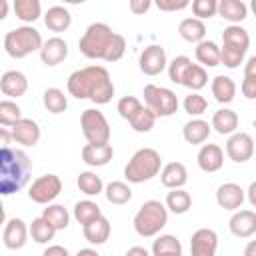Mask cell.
<instances>
[{
  "label": "cell",
  "mask_w": 256,
  "mask_h": 256,
  "mask_svg": "<svg viewBox=\"0 0 256 256\" xmlns=\"http://www.w3.org/2000/svg\"><path fill=\"white\" fill-rule=\"evenodd\" d=\"M244 98L248 100H256V78L254 76H244L242 78V86H240Z\"/></svg>",
  "instance_id": "50"
},
{
  "label": "cell",
  "mask_w": 256,
  "mask_h": 256,
  "mask_svg": "<svg viewBox=\"0 0 256 256\" xmlns=\"http://www.w3.org/2000/svg\"><path fill=\"white\" fill-rule=\"evenodd\" d=\"M244 256H256V240H250L244 248Z\"/></svg>",
  "instance_id": "57"
},
{
  "label": "cell",
  "mask_w": 256,
  "mask_h": 256,
  "mask_svg": "<svg viewBox=\"0 0 256 256\" xmlns=\"http://www.w3.org/2000/svg\"><path fill=\"white\" fill-rule=\"evenodd\" d=\"M192 206V196L184 190V188H176L170 190L166 194V208L174 214H186Z\"/></svg>",
  "instance_id": "33"
},
{
  "label": "cell",
  "mask_w": 256,
  "mask_h": 256,
  "mask_svg": "<svg viewBox=\"0 0 256 256\" xmlns=\"http://www.w3.org/2000/svg\"><path fill=\"white\" fill-rule=\"evenodd\" d=\"M246 198V192L236 182H224L216 190V202L224 210H238Z\"/></svg>",
  "instance_id": "14"
},
{
  "label": "cell",
  "mask_w": 256,
  "mask_h": 256,
  "mask_svg": "<svg viewBox=\"0 0 256 256\" xmlns=\"http://www.w3.org/2000/svg\"><path fill=\"white\" fill-rule=\"evenodd\" d=\"M10 140H14L12 132H8L6 128H0V144H2V148H10Z\"/></svg>",
  "instance_id": "54"
},
{
  "label": "cell",
  "mask_w": 256,
  "mask_h": 256,
  "mask_svg": "<svg viewBox=\"0 0 256 256\" xmlns=\"http://www.w3.org/2000/svg\"><path fill=\"white\" fill-rule=\"evenodd\" d=\"M114 156V148L110 144H86L82 148V160L88 166H106Z\"/></svg>",
  "instance_id": "21"
},
{
  "label": "cell",
  "mask_w": 256,
  "mask_h": 256,
  "mask_svg": "<svg viewBox=\"0 0 256 256\" xmlns=\"http://www.w3.org/2000/svg\"><path fill=\"white\" fill-rule=\"evenodd\" d=\"M246 198H248V202H250V204L256 208V180H254V182L248 186V190H246Z\"/></svg>",
  "instance_id": "56"
},
{
  "label": "cell",
  "mask_w": 256,
  "mask_h": 256,
  "mask_svg": "<svg viewBox=\"0 0 256 256\" xmlns=\"http://www.w3.org/2000/svg\"><path fill=\"white\" fill-rule=\"evenodd\" d=\"M42 256H70V254H68V250H66L64 246H60V244H52V246H48V248L44 250Z\"/></svg>",
  "instance_id": "52"
},
{
  "label": "cell",
  "mask_w": 256,
  "mask_h": 256,
  "mask_svg": "<svg viewBox=\"0 0 256 256\" xmlns=\"http://www.w3.org/2000/svg\"><path fill=\"white\" fill-rule=\"evenodd\" d=\"M154 124H156V114L146 106L130 120V126L134 132H150L154 128Z\"/></svg>",
  "instance_id": "42"
},
{
  "label": "cell",
  "mask_w": 256,
  "mask_h": 256,
  "mask_svg": "<svg viewBox=\"0 0 256 256\" xmlns=\"http://www.w3.org/2000/svg\"><path fill=\"white\" fill-rule=\"evenodd\" d=\"M206 84H208V74H206L204 66H200V64H190V68L186 70V74H184V78H182V86H186V88L192 90V92H198V90H202Z\"/></svg>",
  "instance_id": "35"
},
{
  "label": "cell",
  "mask_w": 256,
  "mask_h": 256,
  "mask_svg": "<svg viewBox=\"0 0 256 256\" xmlns=\"http://www.w3.org/2000/svg\"><path fill=\"white\" fill-rule=\"evenodd\" d=\"M150 6H152L150 0H130V4H128L130 12H132V14H138V16L144 14V12H148Z\"/></svg>",
  "instance_id": "51"
},
{
  "label": "cell",
  "mask_w": 256,
  "mask_h": 256,
  "mask_svg": "<svg viewBox=\"0 0 256 256\" xmlns=\"http://www.w3.org/2000/svg\"><path fill=\"white\" fill-rule=\"evenodd\" d=\"M18 120H22V110L16 102L12 100H2L0 102V124L4 128H12Z\"/></svg>",
  "instance_id": "41"
},
{
  "label": "cell",
  "mask_w": 256,
  "mask_h": 256,
  "mask_svg": "<svg viewBox=\"0 0 256 256\" xmlns=\"http://www.w3.org/2000/svg\"><path fill=\"white\" fill-rule=\"evenodd\" d=\"M166 224H168V208L160 200L144 202L134 214V230L142 238L156 236Z\"/></svg>",
  "instance_id": "4"
},
{
  "label": "cell",
  "mask_w": 256,
  "mask_h": 256,
  "mask_svg": "<svg viewBox=\"0 0 256 256\" xmlns=\"http://www.w3.org/2000/svg\"><path fill=\"white\" fill-rule=\"evenodd\" d=\"M44 24L52 32H64L72 24V16L64 6H50L44 14Z\"/></svg>",
  "instance_id": "26"
},
{
  "label": "cell",
  "mask_w": 256,
  "mask_h": 256,
  "mask_svg": "<svg viewBox=\"0 0 256 256\" xmlns=\"http://www.w3.org/2000/svg\"><path fill=\"white\" fill-rule=\"evenodd\" d=\"M160 180L170 190L184 188V184L188 182V170L182 162H168L160 172Z\"/></svg>",
  "instance_id": "20"
},
{
  "label": "cell",
  "mask_w": 256,
  "mask_h": 256,
  "mask_svg": "<svg viewBox=\"0 0 256 256\" xmlns=\"http://www.w3.org/2000/svg\"><path fill=\"white\" fill-rule=\"evenodd\" d=\"M210 130H212V126H210L206 120H202V118H192L190 122L184 124L182 136H184V140H186L188 144H204V142L208 140V136H210Z\"/></svg>",
  "instance_id": "23"
},
{
  "label": "cell",
  "mask_w": 256,
  "mask_h": 256,
  "mask_svg": "<svg viewBox=\"0 0 256 256\" xmlns=\"http://www.w3.org/2000/svg\"><path fill=\"white\" fill-rule=\"evenodd\" d=\"M56 232H58V230H56L44 216L34 218L32 224H30V236H32V240H34L36 244H48V242L54 238Z\"/></svg>",
  "instance_id": "34"
},
{
  "label": "cell",
  "mask_w": 256,
  "mask_h": 256,
  "mask_svg": "<svg viewBox=\"0 0 256 256\" xmlns=\"http://www.w3.org/2000/svg\"><path fill=\"white\" fill-rule=\"evenodd\" d=\"M250 8H252V12H254V16H256V0L250 2Z\"/></svg>",
  "instance_id": "60"
},
{
  "label": "cell",
  "mask_w": 256,
  "mask_h": 256,
  "mask_svg": "<svg viewBox=\"0 0 256 256\" xmlns=\"http://www.w3.org/2000/svg\"><path fill=\"white\" fill-rule=\"evenodd\" d=\"M28 234H30V228L26 226V222L22 218H10L4 224L2 242H4V246L8 250H18V248H22L26 244Z\"/></svg>",
  "instance_id": "13"
},
{
  "label": "cell",
  "mask_w": 256,
  "mask_h": 256,
  "mask_svg": "<svg viewBox=\"0 0 256 256\" xmlns=\"http://www.w3.org/2000/svg\"><path fill=\"white\" fill-rule=\"evenodd\" d=\"M190 64H192V60H190L188 56H176V58L168 64V78H170V82L182 84V78H184L186 70L190 68Z\"/></svg>",
  "instance_id": "43"
},
{
  "label": "cell",
  "mask_w": 256,
  "mask_h": 256,
  "mask_svg": "<svg viewBox=\"0 0 256 256\" xmlns=\"http://www.w3.org/2000/svg\"><path fill=\"white\" fill-rule=\"evenodd\" d=\"M222 44L234 46V48H240V50H248V46H250V34L240 24H230L222 32Z\"/></svg>",
  "instance_id": "31"
},
{
  "label": "cell",
  "mask_w": 256,
  "mask_h": 256,
  "mask_svg": "<svg viewBox=\"0 0 256 256\" xmlns=\"http://www.w3.org/2000/svg\"><path fill=\"white\" fill-rule=\"evenodd\" d=\"M12 8L16 18L22 22H34L40 18V12H42V6L38 0H16Z\"/></svg>",
  "instance_id": "37"
},
{
  "label": "cell",
  "mask_w": 256,
  "mask_h": 256,
  "mask_svg": "<svg viewBox=\"0 0 256 256\" xmlns=\"http://www.w3.org/2000/svg\"><path fill=\"white\" fill-rule=\"evenodd\" d=\"M68 94L78 100H92L94 104H108L114 96V84L108 70L100 64H92L74 70L66 82Z\"/></svg>",
  "instance_id": "1"
},
{
  "label": "cell",
  "mask_w": 256,
  "mask_h": 256,
  "mask_svg": "<svg viewBox=\"0 0 256 256\" xmlns=\"http://www.w3.org/2000/svg\"><path fill=\"white\" fill-rule=\"evenodd\" d=\"M0 90L4 96H10V98L24 96L28 90V78L20 70H8L0 78Z\"/></svg>",
  "instance_id": "19"
},
{
  "label": "cell",
  "mask_w": 256,
  "mask_h": 256,
  "mask_svg": "<svg viewBox=\"0 0 256 256\" xmlns=\"http://www.w3.org/2000/svg\"><path fill=\"white\" fill-rule=\"evenodd\" d=\"M124 52H126V38L122 34H114V40H112L104 60L106 62H116V60H120L124 56Z\"/></svg>",
  "instance_id": "48"
},
{
  "label": "cell",
  "mask_w": 256,
  "mask_h": 256,
  "mask_svg": "<svg viewBox=\"0 0 256 256\" xmlns=\"http://www.w3.org/2000/svg\"><path fill=\"white\" fill-rule=\"evenodd\" d=\"M210 126H212L218 134H222V136H224V134L232 136V134L236 132V128H238V114H236L234 110H230V108H220V110L214 112Z\"/></svg>",
  "instance_id": "25"
},
{
  "label": "cell",
  "mask_w": 256,
  "mask_h": 256,
  "mask_svg": "<svg viewBox=\"0 0 256 256\" xmlns=\"http://www.w3.org/2000/svg\"><path fill=\"white\" fill-rule=\"evenodd\" d=\"M62 192V180L56 174H44L36 178L28 188V198L36 204H50Z\"/></svg>",
  "instance_id": "9"
},
{
  "label": "cell",
  "mask_w": 256,
  "mask_h": 256,
  "mask_svg": "<svg viewBox=\"0 0 256 256\" xmlns=\"http://www.w3.org/2000/svg\"><path fill=\"white\" fill-rule=\"evenodd\" d=\"M140 70L146 76H158L164 68H168V60H166V50L158 44H150L142 50L140 54Z\"/></svg>",
  "instance_id": "11"
},
{
  "label": "cell",
  "mask_w": 256,
  "mask_h": 256,
  "mask_svg": "<svg viewBox=\"0 0 256 256\" xmlns=\"http://www.w3.org/2000/svg\"><path fill=\"white\" fill-rule=\"evenodd\" d=\"M114 34L116 32H112V28L108 24L92 22L84 30V34H82V38L78 42V48L90 60H104L106 52H108V48H110V44L114 40Z\"/></svg>",
  "instance_id": "5"
},
{
  "label": "cell",
  "mask_w": 256,
  "mask_h": 256,
  "mask_svg": "<svg viewBox=\"0 0 256 256\" xmlns=\"http://www.w3.org/2000/svg\"><path fill=\"white\" fill-rule=\"evenodd\" d=\"M182 106H184V110H186L190 116H202V114L208 110V100H206L202 94H198V92H190V94L184 98Z\"/></svg>",
  "instance_id": "44"
},
{
  "label": "cell",
  "mask_w": 256,
  "mask_h": 256,
  "mask_svg": "<svg viewBox=\"0 0 256 256\" xmlns=\"http://www.w3.org/2000/svg\"><path fill=\"white\" fill-rule=\"evenodd\" d=\"M178 34L182 40L190 42V44H200L206 40V26L202 20L198 18H184L180 24H178Z\"/></svg>",
  "instance_id": "22"
},
{
  "label": "cell",
  "mask_w": 256,
  "mask_h": 256,
  "mask_svg": "<svg viewBox=\"0 0 256 256\" xmlns=\"http://www.w3.org/2000/svg\"><path fill=\"white\" fill-rule=\"evenodd\" d=\"M110 222H108V218L106 216H100V218H96V220H92L90 224H86V226H82V234H84V238L90 242V244H104L108 238H110Z\"/></svg>",
  "instance_id": "24"
},
{
  "label": "cell",
  "mask_w": 256,
  "mask_h": 256,
  "mask_svg": "<svg viewBox=\"0 0 256 256\" xmlns=\"http://www.w3.org/2000/svg\"><path fill=\"white\" fill-rule=\"evenodd\" d=\"M42 216H44L56 230H64V228H68L70 214H68V210H66L62 204H48V206L44 208Z\"/></svg>",
  "instance_id": "40"
},
{
  "label": "cell",
  "mask_w": 256,
  "mask_h": 256,
  "mask_svg": "<svg viewBox=\"0 0 256 256\" xmlns=\"http://www.w3.org/2000/svg\"><path fill=\"white\" fill-rule=\"evenodd\" d=\"M42 102H44L46 110L52 112V114H62L68 108V98H66V94L60 88H48V90H44Z\"/></svg>",
  "instance_id": "39"
},
{
  "label": "cell",
  "mask_w": 256,
  "mask_h": 256,
  "mask_svg": "<svg viewBox=\"0 0 256 256\" xmlns=\"http://www.w3.org/2000/svg\"><path fill=\"white\" fill-rule=\"evenodd\" d=\"M76 184H78L80 192H84L86 196H98V194L104 190V182H102V178H100L96 172H90V170L80 172Z\"/></svg>",
  "instance_id": "38"
},
{
  "label": "cell",
  "mask_w": 256,
  "mask_h": 256,
  "mask_svg": "<svg viewBox=\"0 0 256 256\" xmlns=\"http://www.w3.org/2000/svg\"><path fill=\"white\" fill-rule=\"evenodd\" d=\"M6 12H8V2L2 0V8H0V18H6Z\"/></svg>",
  "instance_id": "59"
},
{
  "label": "cell",
  "mask_w": 256,
  "mask_h": 256,
  "mask_svg": "<svg viewBox=\"0 0 256 256\" xmlns=\"http://www.w3.org/2000/svg\"><path fill=\"white\" fill-rule=\"evenodd\" d=\"M218 234L212 228H198L190 238V256H216Z\"/></svg>",
  "instance_id": "12"
},
{
  "label": "cell",
  "mask_w": 256,
  "mask_h": 256,
  "mask_svg": "<svg viewBox=\"0 0 256 256\" xmlns=\"http://www.w3.org/2000/svg\"><path fill=\"white\" fill-rule=\"evenodd\" d=\"M244 54H246V50H240V48H234V46H226V44L220 46V58H222V64L226 68H232V70L238 68L242 64V60H244Z\"/></svg>",
  "instance_id": "46"
},
{
  "label": "cell",
  "mask_w": 256,
  "mask_h": 256,
  "mask_svg": "<svg viewBox=\"0 0 256 256\" xmlns=\"http://www.w3.org/2000/svg\"><path fill=\"white\" fill-rule=\"evenodd\" d=\"M32 162L24 150L2 148L0 150V194L10 196L22 190L30 178Z\"/></svg>",
  "instance_id": "2"
},
{
  "label": "cell",
  "mask_w": 256,
  "mask_h": 256,
  "mask_svg": "<svg viewBox=\"0 0 256 256\" xmlns=\"http://www.w3.org/2000/svg\"><path fill=\"white\" fill-rule=\"evenodd\" d=\"M104 196L110 204H126L130 202L132 198V188L126 184V182H120V180H112L104 186Z\"/></svg>",
  "instance_id": "32"
},
{
  "label": "cell",
  "mask_w": 256,
  "mask_h": 256,
  "mask_svg": "<svg viewBox=\"0 0 256 256\" xmlns=\"http://www.w3.org/2000/svg\"><path fill=\"white\" fill-rule=\"evenodd\" d=\"M144 102L146 108H150L156 118H168L178 110V96L170 88L146 84L144 86Z\"/></svg>",
  "instance_id": "7"
},
{
  "label": "cell",
  "mask_w": 256,
  "mask_h": 256,
  "mask_svg": "<svg viewBox=\"0 0 256 256\" xmlns=\"http://www.w3.org/2000/svg\"><path fill=\"white\" fill-rule=\"evenodd\" d=\"M12 138L14 142L22 146H36L40 140V126L32 118H22L12 126Z\"/></svg>",
  "instance_id": "17"
},
{
  "label": "cell",
  "mask_w": 256,
  "mask_h": 256,
  "mask_svg": "<svg viewBox=\"0 0 256 256\" xmlns=\"http://www.w3.org/2000/svg\"><path fill=\"white\" fill-rule=\"evenodd\" d=\"M218 14L224 20H228L230 24H240L248 16V6L242 0H220Z\"/></svg>",
  "instance_id": "28"
},
{
  "label": "cell",
  "mask_w": 256,
  "mask_h": 256,
  "mask_svg": "<svg viewBox=\"0 0 256 256\" xmlns=\"http://www.w3.org/2000/svg\"><path fill=\"white\" fill-rule=\"evenodd\" d=\"M124 256H150V252L142 246H132V248H128V252Z\"/></svg>",
  "instance_id": "55"
},
{
  "label": "cell",
  "mask_w": 256,
  "mask_h": 256,
  "mask_svg": "<svg viewBox=\"0 0 256 256\" xmlns=\"http://www.w3.org/2000/svg\"><path fill=\"white\" fill-rule=\"evenodd\" d=\"M228 228L236 238H250L252 234H256V212L236 210L228 222Z\"/></svg>",
  "instance_id": "15"
},
{
  "label": "cell",
  "mask_w": 256,
  "mask_h": 256,
  "mask_svg": "<svg viewBox=\"0 0 256 256\" xmlns=\"http://www.w3.org/2000/svg\"><path fill=\"white\" fill-rule=\"evenodd\" d=\"M244 76H254L256 78V54L246 60V64H244Z\"/></svg>",
  "instance_id": "53"
},
{
  "label": "cell",
  "mask_w": 256,
  "mask_h": 256,
  "mask_svg": "<svg viewBox=\"0 0 256 256\" xmlns=\"http://www.w3.org/2000/svg\"><path fill=\"white\" fill-rule=\"evenodd\" d=\"M196 60L200 62V66H218L222 64V58H220V46L214 42V40H204L196 46Z\"/></svg>",
  "instance_id": "29"
},
{
  "label": "cell",
  "mask_w": 256,
  "mask_h": 256,
  "mask_svg": "<svg viewBox=\"0 0 256 256\" xmlns=\"http://www.w3.org/2000/svg\"><path fill=\"white\" fill-rule=\"evenodd\" d=\"M210 88H212L214 100L220 102V104H230L234 100V96H236V84H234V80L230 76H224V74L214 76Z\"/></svg>",
  "instance_id": "27"
},
{
  "label": "cell",
  "mask_w": 256,
  "mask_h": 256,
  "mask_svg": "<svg viewBox=\"0 0 256 256\" xmlns=\"http://www.w3.org/2000/svg\"><path fill=\"white\" fill-rule=\"evenodd\" d=\"M152 256H182V244L172 234H160L152 244Z\"/></svg>",
  "instance_id": "30"
},
{
  "label": "cell",
  "mask_w": 256,
  "mask_h": 256,
  "mask_svg": "<svg viewBox=\"0 0 256 256\" xmlns=\"http://www.w3.org/2000/svg\"><path fill=\"white\" fill-rule=\"evenodd\" d=\"M76 256H100V254L94 248H82V250L76 252Z\"/></svg>",
  "instance_id": "58"
},
{
  "label": "cell",
  "mask_w": 256,
  "mask_h": 256,
  "mask_svg": "<svg viewBox=\"0 0 256 256\" xmlns=\"http://www.w3.org/2000/svg\"><path fill=\"white\" fill-rule=\"evenodd\" d=\"M116 108H118V114H120L124 120L130 122L144 106H142V102H140L136 96H124V98L118 100V106H116Z\"/></svg>",
  "instance_id": "45"
},
{
  "label": "cell",
  "mask_w": 256,
  "mask_h": 256,
  "mask_svg": "<svg viewBox=\"0 0 256 256\" xmlns=\"http://www.w3.org/2000/svg\"><path fill=\"white\" fill-rule=\"evenodd\" d=\"M254 154V140L246 132H234L226 142V156L232 162H248Z\"/></svg>",
  "instance_id": "10"
},
{
  "label": "cell",
  "mask_w": 256,
  "mask_h": 256,
  "mask_svg": "<svg viewBox=\"0 0 256 256\" xmlns=\"http://www.w3.org/2000/svg\"><path fill=\"white\" fill-rule=\"evenodd\" d=\"M196 162L202 172H208V174L218 172L224 164V152L218 144H202V148L198 150Z\"/></svg>",
  "instance_id": "16"
},
{
  "label": "cell",
  "mask_w": 256,
  "mask_h": 256,
  "mask_svg": "<svg viewBox=\"0 0 256 256\" xmlns=\"http://www.w3.org/2000/svg\"><path fill=\"white\" fill-rule=\"evenodd\" d=\"M156 6H158V10H162V12H176V10L188 8L190 2H188V0H158Z\"/></svg>",
  "instance_id": "49"
},
{
  "label": "cell",
  "mask_w": 256,
  "mask_h": 256,
  "mask_svg": "<svg viewBox=\"0 0 256 256\" xmlns=\"http://www.w3.org/2000/svg\"><path fill=\"white\" fill-rule=\"evenodd\" d=\"M74 218L82 224V226H86V224H90L92 220H96V218H100L102 216V210H100V206L96 204V202H92V200H80V202H76L74 204Z\"/></svg>",
  "instance_id": "36"
},
{
  "label": "cell",
  "mask_w": 256,
  "mask_h": 256,
  "mask_svg": "<svg viewBox=\"0 0 256 256\" xmlns=\"http://www.w3.org/2000/svg\"><path fill=\"white\" fill-rule=\"evenodd\" d=\"M68 56V44L60 38V36H52L44 42L42 50H40V60L46 66H56L62 60H66Z\"/></svg>",
  "instance_id": "18"
},
{
  "label": "cell",
  "mask_w": 256,
  "mask_h": 256,
  "mask_svg": "<svg viewBox=\"0 0 256 256\" xmlns=\"http://www.w3.org/2000/svg\"><path fill=\"white\" fill-rule=\"evenodd\" d=\"M162 168V158L154 148H140L132 154L124 168V176L132 184H142L152 180Z\"/></svg>",
  "instance_id": "3"
},
{
  "label": "cell",
  "mask_w": 256,
  "mask_h": 256,
  "mask_svg": "<svg viewBox=\"0 0 256 256\" xmlns=\"http://www.w3.org/2000/svg\"><path fill=\"white\" fill-rule=\"evenodd\" d=\"M192 12H194V18H198V20L212 18L218 14V2L216 0H194Z\"/></svg>",
  "instance_id": "47"
},
{
  "label": "cell",
  "mask_w": 256,
  "mask_h": 256,
  "mask_svg": "<svg viewBox=\"0 0 256 256\" xmlns=\"http://www.w3.org/2000/svg\"><path fill=\"white\" fill-rule=\"evenodd\" d=\"M44 40L40 32L32 26H18L4 36V50L12 58H26L28 54L42 50Z\"/></svg>",
  "instance_id": "6"
},
{
  "label": "cell",
  "mask_w": 256,
  "mask_h": 256,
  "mask_svg": "<svg viewBox=\"0 0 256 256\" xmlns=\"http://www.w3.org/2000/svg\"><path fill=\"white\" fill-rule=\"evenodd\" d=\"M80 128L88 144H110V124L98 108H88L82 112Z\"/></svg>",
  "instance_id": "8"
}]
</instances>
